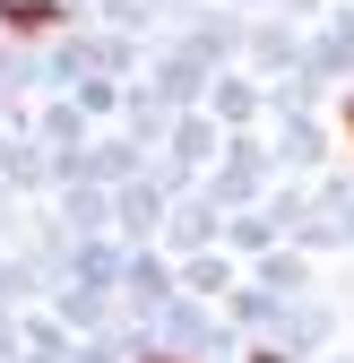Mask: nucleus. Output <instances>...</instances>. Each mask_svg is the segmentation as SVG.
I'll return each instance as SVG.
<instances>
[{
	"label": "nucleus",
	"mask_w": 354,
	"mask_h": 363,
	"mask_svg": "<svg viewBox=\"0 0 354 363\" xmlns=\"http://www.w3.org/2000/svg\"><path fill=\"white\" fill-rule=\"evenodd\" d=\"M346 139H354V96H346Z\"/></svg>",
	"instance_id": "1"
},
{
	"label": "nucleus",
	"mask_w": 354,
	"mask_h": 363,
	"mask_svg": "<svg viewBox=\"0 0 354 363\" xmlns=\"http://www.w3.org/2000/svg\"><path fill=\"white\" fill-rule=\"evenodd\" d=\"M147 363H173V354H147Z\"/></svg>",
	"instance_id": "2"
}]
</instances>
